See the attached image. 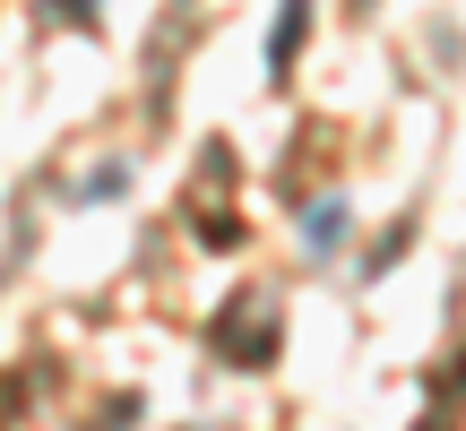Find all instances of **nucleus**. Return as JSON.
Segmentation results:
<instances>
[{
    "label": "nucleus",
    "instance_id": "obj_1",
    "mask_svg": "<svg viewBox=\"0 0 466 431\" xmlns=\"http://www.w3.org/2000/svg\"><path fill=\"white\" fill-rule=\"evenodd\" d=\"M302 26H311V0H285V9H277V35H268V69H285V61H294Z\"/></svg>",
    "mask_w": 466,
    "mask_h": 431
},
{
    "label": "nucleus",
    "instance_id": "obj_3",
    "mask_svg": "<svg viewBox=\"0 0 466 431\" xmlns=\"http://www.w3.org/2000/svg\"><path fill=\"white\" fill-rule=\"evenodd\" d=\"M44 9H52V17H96L104 0H44Z\"/></svg>",
    "mask_w": 466,
    "mask_h": 431
},
{
    "label": "nucleus",
    "instance_id": "obj_2",
    "mask_svg": "<svg viewBox=\"0 0 466 431\" xmlns=\"http://www.w3.org/2000/svg\"><path fill=\"white\" fill-rule=\"evenodd\" d=\"M337 242H346V207H311V250H337Z\"/></svg>",
    "mask_w": 466,
    "mask_h": 431
}]
</instances>
